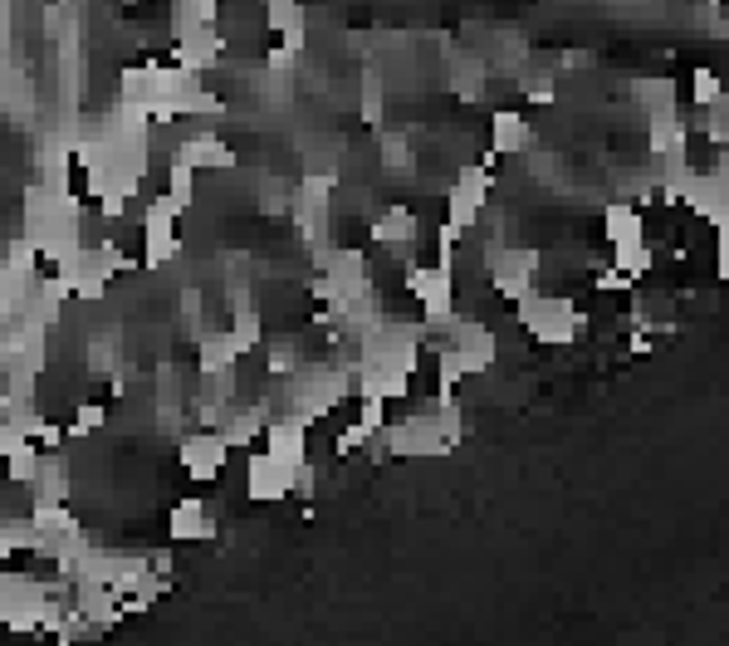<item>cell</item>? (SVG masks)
<instances>
[{
  "mask_svg": "<svg viewBox=\"0 0 729 646\" xmlns=\"http://www.w3.org/2000/svg\"><path fill=\"white\" fill-rule=\"evenodd\" d=\"M529 142H534V133H529V123L519 113H495L490 118V152L495 157H519Z\"/></svg>",
  "mask_w": 729,
  "mask_h": 646,
  "instance_id": "obj_7",
  "label": "cell"
},
{
  "mask_svg": "<svg viewBox=\"0 0 729 646\" xmlns=\"http://www.w3.org/2000/svg\"><path fill=\"white\" fill-rule=\"evenodd\" d=\"M372 235H377L382 245H407V240H416V216H411L407 206H392V211L377 221Z\"/></svg>",
  "mask_w": 729,
  "mask_h": 646,
  "instance_id": "obj_12",
  "label": "cell"
},
{
  "mask_svg": "<svg viewBox=\"0 0 729 646\" xmlns=\"http://www.w3.org/2000/svg\"><path fill=\"white\" fill-rule=\"evenodd\" d=\"M685 138H690V128H685L676 113H651V133H646V142H651L656 157H681Z\"/></svg>",
  "mask_w": 729,
  "mask_h": 646,
  "instance_id": "obj_10",
  "label": "cell"
},
{
  "mask_svg": "<svg viewBox=\"0 0 729 646\" xmlns=\"http://www.w3.org/2000/svg\"><path fill=\"white\" fill-rule=\"evenodd\" d=\"M98 426H103V407L84 402V407L74 412V426H69V431H74V436H89V431H98Z\"/></svg>",
  "mask_w": 729,
  "mask_h": 646,
  "instance_id": "obj_17",
  "label": "cell"
},
{
  "mask_svg": "<svg viewBox=\"0 0 729 646\" xmlns=\"http://www.w3.org/2000/svg\"><path fill=\"white\" fill-rule=\"evenodd\" d=\"M226 451H230V441L226 436H211V431H196V436L182 441V461L196 480H216L226 470Z\"/></svg>",
  "mask_w": 729,
  "mask_h": 646,
  "instance_id": "obj_5",
  "label": "cell"
},
{
  "mask_svg": "<svg viewBox=\"0 0 729 646\" xmlns=\"http://www.w3.org/2000/svg\"><path fill=\"white\" fill-rule=\"evenodd\" d=\"M382 157H387V167H397V172H407V167H411V152H407V142H402V138L382 142Z\"/></svg>",
  "mask_w": 729,
  "mask_h": 646,
  "instance_id": "obj_19",
  "label": "cell"
},
{
  "mask_svg": "<svg viewBox=\"0 0 729 646\" xmlns=\"http://www.w3.org/2000/svg\"><path fill=\"white\" fill-rule=\"evenodd\" d=\"M602 231L612 245H637L646 240V221H641V206H627V201H612L602 211Z\"/></svg>",
  "mask_w": 729,
  "mask_h": 646,
  "instance_id": "obj_8",
  "label": "cell"
},
{
  "mask_svg": "<svg viewBox=\"0 0 729 646\" xmlns=\"http://www.w3.org/2000/svg\"><path fill=\"white\" fill-rule=\"evenodd\" d=\"M245 495H250V500H260V505H274V500L294 495V470H289V465H279L274 456L250 461V470H245Z\"/></svg>",
  "mask_w": 729,
  "mask_h": 646,
  "instance_id": "obj_4",
  "label": "cell"
},
{
  "mask_svg": "<svg viewBox=\"0 0 729 646\" xmlns=\"http://www.w3.org/2000/svg\"><path fill=\"white\" fill-rule=\"evenodd\" d=\"M177 206H172V196H157L152 206H147V216H142V240H147V265H167V260H177V250H182V240H177Z\"/></svg>",
  "mask_w": 729,
  "mask_h": 646,
  "instance_id": "obj_1",
  "label": "cell"
},
{
  "mask_svg": "<svg viewBox=\"0 0 729 646\" xmlns=\"http://www.w3.org/2000/svg\"><path fill=\"white\" fill-rule=\"evenodd\" d=\"M456 93L470 98V103L485 93V64H480V59H460L456 64Z\"/></svg>",
  "mask_w": 729,
  "mask_h": 646,
  "instance_id": "obj_14",
  "label": "cell"
},
{
  "mask_svg": "<svg viewBox=\"0 0 729 646\" xmlns=\"http://www.w3.org/2000/svg\"><path fill=\"white\" fill-rule=\"evenodd\" d=\"M167 529H172V539H211L216 534V524H211V509L201 505V500H182V505L172 509V519H167Z\"/></svg>",
  "mask_w": 729,
  "mask_h": 646,
  "instance_id": "obj_9",
  "label": "cell"
},
{
  "mask_svg": "<svg viewBox=\"0 0 729 646\" xmlns=\"http://www.w3.org/2000/svg\"><path fill=\"white\" fill-rule=\"evenodd\" d=\"M632 353H651V338L646 333H632Z\"/></svg>",
  "mask_w": 729,
  "mask_h": 646,
  "instance_id": "obj_20",
  "label": "cell"
},
{
  "mask_svg": "<svg viewBox=\"0 0 729 646\" xmlns=\"http://www.w3.org/2000/svg\"><path fill=\"white\" fill-rule=\"evenodd\" d=\"M593 284H597V289H602V294H617V289H632L637 279H632V275H622L617 265H607V270H602V275H597Z\"/></svg>",
  "mask_w": 729,
  "mask_h": 646,
  "instance_id": "obj_18",
  "label": "cell"
},
{
  "mask_svg": "<svg viewBox=\"0 0 729 646\" xmlns=\"http://www.w3.org/2000/svg\"><path fill=\"white\" fill-rule=\"evenodd\" d=\"M382 431H387V451L392 456H436V451H446V436H441L436 416H411V421L382 426Z\"/></svg>",
  "mask_w": 729,
  "mask_h": 646,
  "instance_id": "obj_2",
  "label": "cell"
},
{
  "mask_svg": "<svg viewBox=\"0 0 729 646\" xmlns=\"http://www.w3.org/2000/svg\"><path fill=\"white\" fill-rule=\"evenodd\" d=\"M265 456H274V461L289 465V470H299V465L309 461V451H304V421H274V426H265Z\"/></svg>",
  "mask_w": 729,
  "mask_h": 646,
  "instance_id": "obj_6",
  "label": "cell"
},
{
  "mask_svg": "<svg viewBox=\"0 0 729 646\" xmlns=\"http://www.w3.org/2000/svg\"><path fill=\"white\" fill-rule=\"evenodd\" d=\"M363 123H382V79L377 74L363 79Z\"/></svg>",
  "mask_w": 729,
  "mask_h": 646,
  "instance_id": "obj_15",
  "label": "cell"
},
{
  "mask_svg": "<svg viewBox=\"0 0 729 646\" xmlns=\"http://www.w3.org/2000/svg\"><path fill=\"white\" fill-rule=\"evenodd\" d=\"M612 255H617L612 265H617L622 275H632V279H641L651 265H656V250H651L646 240H637V245H612Z\"/></svg>",
  "mask_w": 729,
  "mask_h": 646,
  "instance_id": "obj_13",
  "label": "cell"
},
{
  "mask_svg": "<svg viewBox=\"0 0 729 646\" xmlns=\"http://www.w3.org/2000/svg\"><path fill=\"white\" fill-rule=\"evenodd\" d=\"M235 358H240V348H235L230 333H211V338H201V348H196V368L206 372V377H226V372L235 368Z\"/></svg>",
  "mask_w": 729,
  "mask_h": 646,
  "instance_id": "obj_11",
  "label": "cell"
},
{
  "mask_svg": "<svg viewBox=\"0 0 729 646\" xmlns=\"http://www.w3.org/2000/svg\"><path fill=\"white\" fill-rule=\"evenodd\" d=\"M456 358H460V368L465 372H490L495 368V353H500V343H495V333L485 328V323H465V319H456Z\"/></svg>",
  "mask_w": 729,
  "mask_h": 646,
  "instance_id": "obj_3",
  "label": "cell"
},
{
  "mask_svg": "<svg viewBox=\"0 0 729 646\" xmlns=\"http://www.w3.org/2000/svg\"><path fill=\"white\" fill-rule=\"evenodd\" d=\"M690 93H695V103L705 108V103H720V79L710 74V69H695V84H690Z\"/></svg>",
  "mask_w": 729,
  "mask_h": 646,
  "instance_id": "obj_16",
  "label": "cell"
}]
</instances>
